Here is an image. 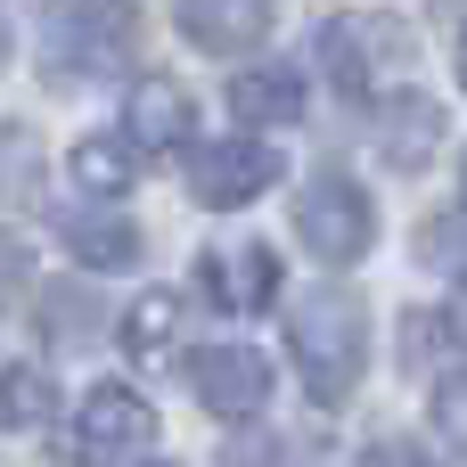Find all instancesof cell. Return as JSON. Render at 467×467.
Returning <instances> with one entry per match:
<instances>
[{"label": "cell", "mask_w": 467, "mask_h": 467, "mask_svg": "<svg viewBox=\"0 0 467 467\" xmlns=\"http://www.w3.org/2000/svg\"><path fill=\"white\" fill-rule=\"evenodd\" d=\"M287 345H296V369H304V394L312 402H345L361 386V361H369V328H361V304L320 287L287 312Z\"/></svg>", "instance_id": "6da1fadb"}, {"label": "cell", "mask_w": 467, "mask_h": 467, "mask_svg": "<svg viewBox=\"0 0 467 467\" xmlns=\"http://www.w3.org/2000/svg\"><path fill=\"white\" fill-rule=\"evenodd\" d=\"M296 230H304V254H320L328 271H345V263L369 254L378 213H369V197H361L345 172H320V181L296 197Z\"/></svg>", "instance_id": "7a4b0ae2"}, {"label": "cell", "mask_w": 467, "mask_h": 467, "mask_svg": "<svg viewBox=\"0 0 467 467\" xmlns=\"http://www.w3.org/2000/svg\"><path fill=\"white\" fill-rule=\"evenodd\" d=\"M435 140H443V107H435V99L394 90V99L378 107V148H386L394 164H427V156H435Z\"/></svg>", "instance_id": "8fae6325"}, {"label": "cell", "mask_w": 467, "mask_h": 467, "mask_svg": "<svg viewBox=\"0 0 467 467\" xmlns=\"http://www.w3.org/2000/svg\"><path fill=\"white\" fill-rule=\"evenodd\" d=\"M148 435H156V410H148L131 386H90V394L74 402L66 460H82V467H115V460H131Z\"/></svg>", "instance_id": "3957f363"}, {"label": "cell", "mask_w": 467, "mask_h": 467, "mask_svg": "<svg viewBox=\"0 0 467 467\" xmlns=\"http://www.w3.org/2000/svg\"><path fill=\"white\" fill-rule=\"evenodd\" d=\"M41 197V140L25 123H0V205Z\"/></svg>", "instance_id": "e0dca14e"}, {"label": "cell", "mask_w": 467, "mask_h": 467, "mask_svg": "<svg viewBox=\"0 0 467 467\" xmlns=\"http://www.w3.org/2000/svg\"><path fill=\"white\" fill-rule=\"evenodd\" d=\"M402 57H410V41L394 16H328L320 25V66L345 90H378V74H394Z\"/></svg>", "instance_id": "5b68a950"}, {"label": "cell", "mask_w": 467, "mask_h": 467, "mask_svg": "<svg viewBox=\"0 0 467 467\" xmlns=\"http://www.w3.org/2000/svg\"><path fill=\"white\" fill-rule=\"evenodd\" d=\"M197 279H205V296H213L222 312H271V304H279V254L254 246V238L213 246V254L197 263Z\"/></svg>", "instance_id": "ba28073f"}, {"label": "cell", "mask_w": 467, "mask_h": 467, "mask_svg": "<svg viewBox=\"0 0 467 467\" xmlns=\"http://www.w3.org/2000/svg\"><path fill=\"white\" fill-rule=\"evenodd\" d=\"M271 181H279V156H271L263 140H246V131L213 140V148L197 156V172H189V189H197L213 213H238V205H254Z\"/></svg>", "instance_id": "8992f818"}, {"label": "cell", "mask_w": 467, "mask_h": 467, "mask_svg": "<svg viewBox=\"0 0 467 467\" xmlns=\"http://www.w3.org/2000/svg\"><path fill=\"white\" fill-rule=\"evenodd\" d=\"M0 66H8V25H0Z\"/></svg>", "instance_id": "7402d4cb"}, {"label": "cell", "mask_w": 467, "mask_h": 467, "mask_svg": "<svg viewBox=\"0 0 467 467\" xmlns=\"http://www.w3.org/2000/svg\"><path fill=\"white\" fill-rule=\"evenodd\" d=\"M66 254L90 263V271H131L140 263V230L123 213H74L66 222Z\"/></svg>", "instance_id": "4fadbf2b"}, {"label": "cell", "mask_w": 467, "mask_h": 467, "mask_svg": "<svg viewBox=\"0 0 467 467\" xmlns=\"http://www.w3.org/2000/svg\"><path fill=\"white\" fill-rule=\"evenodd\" d=\"M131 41H140V16H131L123 0H90V8H74V16L49 33V74H57V82H99L107 66L131 57Z\"/></svg>", "instance_id": "277c9868"}, {"label": "cell", "mask_w": 467, "mask_h": 467, "mask_svg": "<svg viewBox=\"0 0 467 467\" xmlns=\"http://www.w3.org/2000/svg\"><path fill=\"white\" fill-rule=\"evenodd\" d=\"M123 131H131L140 156H172V148L197 140V99H189L181 82H140V90L123 99Z\"/></svg>", "instance_id": "9c48e42d"}, {"label": "cell", "mask_w": 467, "mask_h": 467, "mask_svg": "<svg viewBox=\"0 0 467 467\" xmlns=\"http://www.w3.org/2000/svg\"><path fill=\"white\" fill-rule=\"evenodd\" d=\"M460 90H467V33H460Z\"/></svg>", "instance_id": "44dd1931"}, {"label": "cell", "mask_w": 467, "mask_h": 467, "mask_svg": "<svg viewBox=\"0 0 467 467\" xmlns=\"http://www.w3.org/2000/svg\"><path fill=\"white\" fill-rule=\"evenodd\" d=\"M16 287H25V246L0 230V296H16Z\"/></svg>", "instance_id": "ffe728a7"}, {"label": "cell", "mask_w": 467, "mask_h": 467, "mask_svg": "<svg viewBox=\"0 0 467 467\" xmlns=\"http://www.w3.org/2000/svg\"><path fill=\"white\" fill-rule=\"evenodd\" d=\"M189 386H197V402H205L213 419H254V410L271 402V361H263L254 345H205V353L189 361Z\"/></svg>", "instance_id": "52a82bcc"}, {"label": "cell", "mask_w": 467, "mask_h": 467, "mask_svg": "<svg viewBox=\"0 0 467 467\" xmlns=\"http://www.w3.org/2000/svg\"><path fill=\"white\" fill-rule=\"evenodd\" d=\"M49 419V378L25 361H0V435H25Z\"/></svg>", "instance_id": "2e32d148"}, {"label": "cell", "mask_w": 467, "mask_h": 467, "mask_svg": "<svg viewBox=\"0 0 467 467\" xmlns=\"http://www.w3.org/2000/svg\"><path fill=\"white\" fill-rule=\"evenodd\" d=\"M172 337H181V304L172 296H140L123 312V353L140 369H172Z\"/></svg>", "instance_id": "5bb4252c"}, {"label": "cell", "mask_w": 467, "mask_h": 467, "mask_svg": "<svg viewBox=\"0 0 467 467\" xmlns=\"http://www.w3.org/2000/svg\"><path fill=\"white\" fill-rule=\"evenodd\" d=\"M66 172H74V189H82V197H123V189H131V156H123L115 140H99V131H90V140H74Z\"/></svg>", "instance_id": "9a60e30c"}, {"label": "cell", "mask_w": 467, "mask_h": 467, "mask_svg": "<svg viewBox=\"0 0 467 467\" xmlns=\"http://www.w3.org/2000/svg\"><path fill=\"white\" fill-rule=\"evenodd\" d=\"M230 107H238V123H296V115H304V74H287V66H246V74L230 82Z\"/></svg>", "instance_id": "7c38bea8"}, {"label": "cell", "mask_w": 467, "mask_h": 467, "mask_svg": "<svg viewBox=\"0 0 467 467\" xmlns=\"http://www.w3.org/2000/svg\"><path fill=\"white\" fill-rule=\"evenodd\" d=\"M460 197H467V164H460Z\"/></svg>", "instance_id": "603a6c76"}, {"label": "cell", "mask_w": 467, "mask_h": 467, "mask_svg": "<svg viewBox=\"0 0 467 467\" xmlns=\"http://www.w3.org/2000/svg\"><path fill=\"white\" fill-rule=\"evenodd\" d=\"M172 16H181V33H189L205 57H238V49H254L263 25H271L263 0H172Z\"/></svg>", "instance_id": "30bf717a"}, {"label": "cell", "mask_w": 467, "mask_h": 467, "mask_svg": "<svg viewBox=\"0 0 467 467\" xmlns=\"http://www.w3.org/2000/svg\"><path fill=\"white\" fill-rule=\"evenodd\" d=\"M353 467H435V460H427L419 443H394V435H386V443H369V451H361Z\"/></svg>", "instance_id": "d6986e66"}, {"label": "cell", "mask_w": 467, "mask_h": 467, "mask_svg": "<svg viewBox=\"0 0 467 467\" xmlns=\"http://www.w3.org/2000/svg\"><path fill=\"white\" fill-rule=\"evenodd\" d=\"M435 427H443V435H451V443L467 451V369L435 386Z\"/></svg>", "instance_id": "ac0fdd59"}]
</instances>
